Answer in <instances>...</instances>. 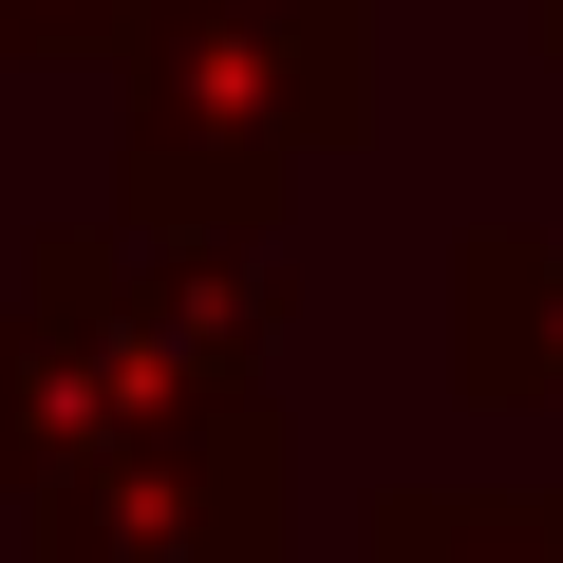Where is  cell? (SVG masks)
Returning <instances> with one entry per match:
<instances>
[{"instance_id":"cell-1","label":"cell","mask_w":563,"mask_h":563,"mask_svg":"<svg viewBox=\"0 0 563 563\" xmlns=\"http://www.w3.org/2000/svg\"><path fill=\"white\" fill-rule=\"evenodd\" d=\"M376 563H563V507H451V488H395V507H376Z\"/></svg>"}]
</instances>
